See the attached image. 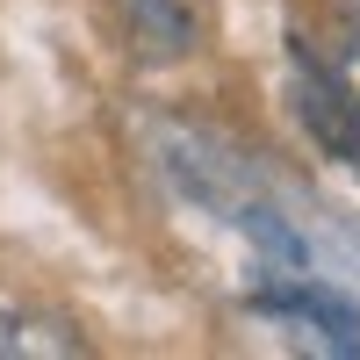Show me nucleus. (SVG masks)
<instances>
[{"instance_id": "7ed1b4c3", "label": "nucleus", "mask_w": 360, "mask_h": 360, "mask_svg": "<svg viewBox=\"0 0 360 360\" xmlns=\"http://www.w3.org/2000/svg\"><path fill=\"white\" fill-rule=\"evenodd\" d=\"M252 303H259V310H281V317L317 324V332L332 339L339 353H360V310L339 303V295H324V288H259Z\"/></svg>"}, {"instance_id": "f03ea898", "label": "nucleus", "mask_w": 360, "mask_h": 360, "mask_svg": "<svg viewBox=\"0 0 360 360\" xmlns=\"http://www.w3.org/2000/svg\"><path fill=\"white\" fill-rule=\"evenodd\" d=\"M130 29V51L152 58V65H173L202 44V0H115Z\"/></svg>"}, {"instance_id": "f257e3e1", "label": "nucleus", "mask_w": 360, "mask_h": 360, "mask_svg": "<svg viewBox=\"0 0 360 360\" xmlns=\"http://www.w3.org/2000/svg\"><path fill=\"white\" fill-rule=\"evenodd\" d=\"M295 115H303V130L332 152L339 166H360V101L339 72H324L317 58L295 51Z\"/></svg>"}, {"instance_id": "20e7f679", "label": "nucleus", "mask_w": 360, "mask_h": 360, "mask_svg": "<svg viewBox=\"0 0 360 360\" xmlns=\"http://www.w3.org/2000/svg\"><path fill=\"white\" fill-rule=\"evenodd\" d=\"M86 339L72 332L65 317L44 310H0V360H79Z\"/></svg>"}, {"instance_id": "39448f33", "label": "nucleus", "mask_w": 360, "mask_h": 360, "mask_svg": "<svg viewBox=\"0 0 360 360\" xmlns=\"http://www.w3.org/2000/svg\"><path fill=\"white\" fill-rule=\"evenodd\" d=\"M339 79L353 86V101H360V37H353V44H346V58H339Z\"/></svg>"}]
</instances>
